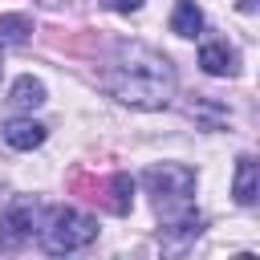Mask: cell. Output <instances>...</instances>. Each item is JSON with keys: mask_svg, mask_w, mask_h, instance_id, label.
I'll list each match as a JSON object with an SVG mask.
<instances>
[{"mask_svg": "<svg viewBox=\"0 0 260 260\" xmlns=\"http://www.w3.org/2000/svg\"><path fill=\"white\" fill-rule=\"evenodd\" d=\"M102 85L110 98L134 110H162L175 98V69L158 49L130 41V45H118V57L102 73Z\"/></svg>", "mask_w": 260, "mask_h": 260, "instance_id": "obj_1", "label": "cell"}, {"mask_svg": "<svg viewBox=\"0 0 260 260\" xmlns=\"http://www.w3.org/2000/svg\"><path fill=\"white\" fill-rule=\"evenodd\" d=\"M142 187L154 195V207L167 223V232H199V211L191 207V195H195V171L183 167V162H154L146 167L142 175Z\"/></svg>", "mask_w": 260, "mask_h": 260, "instance_id": "obj_2", "label": "cell"}, {"mask_svg": "<svg viewBox=\"0 0 260 260\" xmlns=\"http://www.w3.org/2000/svg\"><path fill=\"white\" fill-rule=\"evenodd\" d=\"M93 236H98V223H93L85 211H77V207H53L49 219H45V228H41V244H45V252H53V256L77 252V248H85Z\"/></svg>", "mask_w": 260, "mask_h": 260, "instance_id": "obj_3", "label": "cell"}, {"mask_svg": "<svg viewBox=\"0 0 260 260\" xmlns=\"http://www.w3.org/2000/svg\"><path fill=\"white\" fill-rule=\"evenodd\" d=\"M32 228H37V207L24 199L12 203L0 215V252H16L24 240H32Z\"/></svg>", "mask_w": 260, "mask_h": 260, "instance_id": "obj_4", "label": "cell"}, {"mask_svg": "<svg viewBox=\"0 0 260 260\" xmlns=\"http://www.w3.org/2000/svg\"><path fill=\"white\" fill-rule=\"evenodd\" d=\"M199 65L211 77H232L236 73V49H228V41H207L199 49Z\"/></svg>", "mask_w": 260, "mask_h": 260, "instance_id": "obj_5", "label": "cell"}, {"mask_svg": "<svg viewBox=\"0 0 260 260\" xmlns=\"http://www.w3.org/2000/svg\"><path fill=\"white\" fill-rule=\"evenodd\" d=\"M49 138V130L41 126V122H32V118H12L8 126H4V142L12 146V150H32V146H41Z\"/></svg>", "mask_w": 260, "mask_h": 260, "instance_id": "obj_6", "label": "cell"}, {"mask_svg": "<svg viewBox=\"0 0 260 260\" xmlns=\"http://www.w3.org/2000/svg\"><path fill=\"white\" fill-rule=\"evenodd\" d=\"M232 195H236V203H244V207L256 203V195H260V171H256V158H252V154H240Z\"/></svg>", "mask_w": 260, "mask_h": 260, "instance_id": "obj_7", "label": "cell"}, {"mask_svg": "<svg viewBox=\"0 0 260 260\" xmlns=\"http://www.w3.org/2000/svg\"><path fill=\"white\" fill-rule=\"evenodd\" d=\"M199 28H203L199 4H195V0H179L175 12H171V32H175V37H199Z\"/></svg>", "mask_w": 260, "mask_h": 260, "instance_id": "obj_8", "label": "cell"}, {"mask_svg": "<svg viewBox=\"0 0 260 260\" xmlns=\"http://www.w3.org/2000/svg\"><path fill=\"white\" fill-rule=\"evenodd\" d=\"M8 102H12L16 110H37V106H45V85H41L32 73H24V77H16Z\"/></svg>", "mask_w": 260, "mask_h": 260, "instance_id": "obj_9", "label": "cell"}, {"mask_svg": "<svg viewBox=\"0 0 260 260\" xmlns=\"http://www.w3.org/2000/svg\"><path fill=\"white\" fill-rule=\"evenodd\" d=\"M110 195H114V199H110V207H114L118 215H126V211H130V195H134L130 175H114V179H110Z\"/></svg>", "mask_w": 260, "mask_h": 260, "instance_id": "obj_10", "label": "cell"}, {"mask_svg": "<svg viewBox=\"0 0 260 260\" xmlns=\"http://www.w3.org/2000/svg\"><path fill=\"white\" fill-rule=\"evenodd\" d=\"M28 32H32L28 16H0V41L20 45V41H28Z\"/></svg>", "mask_w": 260, "mask_h": 260, "instance_id": "obj_11", "label": "cell"}, {"mask_svg": "<svg viewBox=\"0 0 260 260\" xmlns=\"http://www.w3.org/2000/svg\"><path fill=\"white\" fill-rule=\"evenodd\" d=\"M106 4H110L114 12H138V8H142V0H106Z\"/></svg>", "mask_w": 260, "mask_h": 260, "instance_id": "obj_12", "label": "cell"}, {"mask_svg": "<svg viewBox=\"0 0 260 260\" xmlns=\"http://www.w3.org/2000/svg\"><path fill=\"white\" fill-rule=\"evenodd\" d=\"M256 8V0H240V12H252Z\"/></svg>", "mask_w": 260, "mask_h": 260, "instance_id": "obj_13", "label": "cell"}, {"mask_svg": "<svg viewBox=\"0 0 260 260\" xmlns=\"http://www.w3.org/2000/svg\"><path fill=\"white\" fill-rule=\"evenodd\" d=\"M0 73H4V61H0Z\"/></svg>", "mask_w": 260, "mask_h": 260, "instance_id": "obj_14", "label": "cell"}]
</instances>
